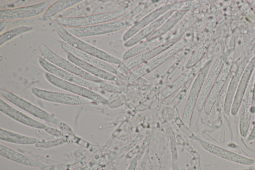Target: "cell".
<instances>
[{
  "label": "cell",
  "instance_id": "6da1fadb",
  "mask_svg": "<svg viewBox=\"0 0 255 170\" xmlns=\"http://www.w3.org/2000/svg\"><path fill=\"white\" fill-rule=\"evenodd\" d=\"M55 31L59 37L67 44L85 53L92 55L109 63L120 65L123 60L110 53L90 44L69 32L58 22L54 24Z\"/></svg>",
  "mask_w": 255,
  "mask_h": 170
},
{
  "label": "cell",
  "instance_id": "7a4b0ae2",
  "mask_svg": "<svg viewBox=\"0 0 255 170\" xmlns=\"http://www.w3.org/2000/svg\"><path fill=\"white\" fill-rule=\"evenodd\" d=\"M188 43V39L181 38L164 51L135 68L129 76V82H132L158 67L182 49Z\"/></svg>",
  "mask_w": 255,
  "mask_h": 170
},
{
  "label": "cell",
  "instance_id": "3957f363",
  "mask_svg": "<svg viewBox=\"0 0 255 170\" xmlns=\"http://www.w3.org/2000/svg\"><path fill=\"white\" fill-rule=\"evenodd\" d=\"M126 12V9H120L86 16L60 17L57 22L65 28L89 26L115 21L124 15Z\"/></svg>",
  "mask_w": 255,
  "mask_h": 170
},
{
  "label": "cell",
  "instance_id": "277c9868",
  "mask_svg": "<svg viewBox=\"0 0 255 170\" xmlns=\"http://www.w3.org/2000/svg\"><path fill=\"white\" fill-rule=\"evenodd\" d=\"M133 18L124 19L82 27H67V30L77 37H85L107 34L131 26Z\"/></svg>",
  "mask_w": 255,
  "mask_h": 170
},
{
  "label": "cell",
  "instance_id": "5b68a950",
  "mask_svg": "<svg viewBox=\"0 0 255 170\" xmlns=\"http://www.w3.org/2000/svg\"><path fill=\"white\" fill-rule=\"evenodd\" d=\"M1 94L9 102L41 120L57 126L62 122L52 114L11 91L1 90Z\"/></svg>",
  "mask_w": 255,
  "mask_h": 170
},
{
  "label": "cell",
  "instance_id": "8992f818",
  "mask_svg": "<svg viewBox=\"0 0 255 170\" xmlns=\"http://www.w3.org/2000/svg\"><path fill=\"white\" fill-rule=\"evenodd\" d=\"M47 81L52 85L72 94L85 98L97 104L107 105L108 100L94 90L83 86L61 79L49 73L44 75Z\"/></svg>",
  "mask_w": 255,
  "mask_h": 170
},
{
  "label": "cell",
  "instance_id": "52a82bcc",
  "mask_svg": "<svg viewBox=\"0 0 255 170\" xmlns=\"http://www.w3.org/2000/svg\"><path fill=\"white\" fill-rule=\"evenodd\" d=\"M39 49L44 58L58 67L97 84L104 82V80L85 72L68 59L63 58L52 51L45 45L41 44Z\"/></svg>",
  "mask_w": 255,
  "mask_h": 170
},
{
  "label": "cell",
  "instance_id": "ba28073f",
  "mask_svg": "<svg viewBox=\"0 0 255 170\" xmlns=\"http://www.w3.org/2000/svg\"><path fill=\"white\" fill-rule=\"evenodd\" d=\"M209 66L210 62H208L196 74L186 99L183 109L182 121L188 128L191 126L194 111L195 107H196L198 100L206 79Z\"/></svg>",
  "mask_w": 255,
  "mask_h": 170
},
{
  "label": "cell",
  "instance_id": "9c48e42d",
  "mask_svg": "<svg viewBox=\"0 0 255 170\" xmlns=\"http://www.w3.org/2000/svg\"><path fill=\"white\" fill-rule=\"evenodd\" d=\"M31 92L35 97L50 102L69 105H80L90 103V101L83 97L72 94L32 87Z\"/></svg>",
  "mask_w": 255,
  "mask_h": 170
},
{
  "label": "cell",
  "instance_id": "30bf717a",
  "mask_svg": "<svg viewBox=\"0 0 255 170\" xmlns=\"http://www.w3.org/2000/svg\"><path fill=\"white\" fill-rule=\"evenodd\" d=\"M181 38L177 37L169 40L163 44L133 57L119 66L117 70L120 73H124L145 63L155 56L164 51L174 44Z\"/></svg>",
  "mask_w": 255,
  "mask_h": 170
},
{
  "label": "cell",
  "instance_id": "8fae6325",
  "mask_svg": "<svg viewBox=\"0 0 255 170\" xmlns=\"http://www.w3.org/2000/svg\"><path fill=\"white\" fill-rule=\"evenodd\" d=\"M196 140L204 150L224 160L244 166H251L255 162L252 158L242 156L206 140L197 137Z\"/></svg>",
  "mask_w": 255,
  "mask_h": 170
},
{
  "label": "cell",
  "instance_id": "7c38bea8",
  "mask_svg": "<svg viewBox=\"0 0 255 170\" xmlns=\"http://www.w3.org/2000/svg\"><path fill=\"white\" fill-rule=\"evenodd\" d=\"M38 63L41 67L47 73L61 79L83 86L94 91L97 90L99 88V84L91 82L73 73L64 70L51 63L42 57H40L38 58Z\"/></svg>",
  "mask_w": 255,
  "mask_h": 170
},
{
  "label": "cell",
  "instance_id": "4fadbf2b",
  "mask_svg": "<svg viewBox=\"0 0 255 170\" xmlns=\"http://www.w3.org/2000/svg\"><path fill=\"white\" fill-rule=\"evenodd\" d=\"M50 5V1L45 0L36 4L0 11L1 19H17L31 17L44 13Z\"/></svg>",
  "mask_w": 255,
  "mask_h": 170
},
{
  "label": "cell",
  "instance_id": "5bb4252c",
  "mask_svg": "<svg viewBox=\"0 0 255 170\" xmlns=\"http://www.w3.org/2000/svg\"><path fill=\"white\" fill-rule=\"evenodd\" d=\"M174 4L171 3L160 6L144 16L130 26L122 36L124 41H127L142 29L147 26L167 12L173 9Z\"/></svg>",
  "mask_w": 255,
  "mask_h": 170
},
{
  "label": "cell",
  "instance_id": "9a60e30c",
  "mask_svg": "<svg viewBox=\"0 0 255 170\" xmlns=\"http://www.w3.org/2000/svg\"><path fill=\"white\" fill-rule=\"evenodd\" d=\"M0 111L7 117L25 126L44 130L47 127L44 123L36 120L14 108L1 98L0 100Z\"/></svg>",
  "mask_w": 255,
  "mask_h": 170
},
{
  "label": "cell",
  "instance_id": "2e32d148",
  "mask_svg": "<svg viewBox=\"0 0 255 170\" xmlns=\"http://www.w3.org/2000/svg\"><path fill=\"white\" fill-rule=\"evenodd\" d=\"M60 46L67 53H70L78 58L82 61L94 65L99 68L110 72L116 75L120 73L118 70L110 63L103 61L92 55L82 52L62 41L60 43Z\"/></svg>",
  "mask_w": 255,
  "mask_h": 170
},
{
  "label": "cell",
  "instance_id": "e0dca14e",
  "mask_svg": "<svg viewBox=\"0 0 255 170\" xmlns=\"http://www.w3.org/2000/svg\"><path fill=\"white\" fill-rule=\"evenodd\" d=\"M253 100V88L251 84L249 85L243 99L239 120V131L242 137H247L251 121L252 104Z\"/></svg>",
  "mask_w": 255,
  "mask_h": 170
},
{
  "label": "cell",
  "instance_id": "ac0fdd59",
  "mask_svg": "<svg viewBox=\"0 0 255 170\" xmlns=\"http://www.w3.org/2000/svg\"><path fill=\"white\" fill-rule=\"evenodd\" d=\"M175 11L171 10L159 17L154 21L145 27L131 38L125 41L124 45L126 47H131L144 39H146L157 30L161 25Z\"/></svg>",
  "mask_w": 255,
  "mask_h": 170
},
{
  "label": "cell",
  "instance_id": "d6986e66",
  "mask_svg": "<svg viewBox=\"0 0 255 170\" xmlns=\"http://www.w3.org/2000/svg\"><path fill=\"white\" fill-rule=\"evenodd\" d=\"M67 59L88 73L103 80L116 81L117 75L81 60L71 54L67 53Z\"/></svg>",
  "mask_w": 255,
  "mask_h": 170
},
{
  "label": "cell",
  "instance_id": "ffe728a7",
  "mask_svg": "<svg viewBox=\"0 0 255 170\" xmlns=\"http://www.w3.org/2000/svg\"><path fill=\"white\" fill-rule=\"evenodd\" d=\"M165 37L161 36L149 40H145L137 44L130 47L125 52L122 56L123 61H125L141 53L151 50L163 44L165 41Z\"/></svg>",
  "mask_w": 255,
  "mask_h": 170
},
{
  "label": "cell",
  "instance_id": "44dd1931",
  "mask_svg": "<svg viewBox=\"0 0 255 170\" xmlns=\"http://www.w3.org/2000/svg\"><path fill=\"white\" fill-rule=\"evenodd\" d=\"M0 155L9 160L30 167H39L42 164L8 147L0 145Z\"/></svg>",
  "mask_w": 255,
  "mask_h": 170
},
{
  "label": "cell",
  "instance_id": "7402d4cb",
  "mask_svg": "<svg viewBox=\"0 0 255 170\" xmlns=\"http://www.w3.org/2000/svg\"><path fill=\"white\" fill-rule=\"evenodd\" d=\"M188 10V8H184L175 11L157 30L145 40H149L163 36L183 17Z\"/></svg>",
  "mask_w": 255,
  "mask_h": 170
},
{
  "label": "cell",
  "instance_id": "603a6c76",
  "mask_svg": "<svg viewBox=\"0 0 255 170\" xmlns=\"http://www.w3.org/2000/svg\"><path fill=\"white\" fill-rule=\"evenodd\" d=\"M0 139L5 142L18 145H34L38 142L37 138L20 134L5 129H0Z\"/></svg>",
  "mask_w": 255,
  "mask_h": 170
},
{
  "label": "cell",
  "instance_id": "cb8c5ba5",
  "mask_svg": "<svg viewBox=\"0 0 255 170\" xmlns=\"http://www.w3.org/2000/svg\"><path fill=\"white\" fill-rule=\"evenodd\" d=\"M195 69L190 68L167 86L161 93L160 98L164 99L174 93L196 74Z\"/></svg>",
  "mask_w": 255,
  "mask_h": 170
},
{
  "label": "cell",
  "instance_id": "d4e9b609",
  "mask_svg": "<svg viewBox=\"0 0 255 170\" xmlns=\"http://www.w3.org/2000/svg\"><path fill=\"white\" fill-rule=\"evenodd\" d=\"M83 1L82 0H60L56 1L51 4L43 14L42 19L43 21L46 22L57 13Z\"/></svg>",
  "mask_w": 255,
  "mask_h": 170
},
{
  "label": "cell",
  "instance_id": "484cf974",
  "mask_svg": "<svg viewBox=\"0 0 255 170\" xmlns=\"http://www.w3.org/2000/svg\"><path fill=\"white\" fill-rule=\"evenodd\" d=\"M33 30L30 26H20L12 28L7 31L3 32L0 36V46L6 43L7 42L13 39L18 36Z\"/></svg>",
  "mask_w": 255,
  "mask_h": 170
},
{
  "label": "cell",
  "instance_id": "4316f807",
  "mask_svg": "<svg viewBox=\"0 0 255 170\" xmlns=\"http://www.w3.org/2000/svg\"><path fill=\"white\" fill-rule=\"evenodd\" d=\"M47 133H49L51 135L56 137H61L64 136V133L62 131L58 130L56 128H54L47 126L46 129L44 130Z\"/></svg>",
  "mask_w": 255,
  "mask_h": 170
},
{
  "label": "cell",
  "instance_id": "83f0119b",
  "mask_svg": "<svg viewBox=\"0 0 255 170\" xmlns=\"http://www.w3.org/2000/svg\"><path fill=\"white\" fill-rule=\"evenodd\" d=\"M59 128L62 130V132H68L69 133H71L72 132V130L71 128H70L67 124H65L63 122H61V123L58 125Z\"/></svg>",
  "mask_w": 255,
  "mask_h": 170
},
{
  "label": "cell",
  "instance_id": "f1b7e54d",
  "mask_svg": "<svg viewBox=\"0 0 255 170\" xmlns=\"http://www.w3.org/2000/svg\"><path fill=\"white\" fill-rule=\"evenodd\" d=\"M247 139L249 141H252L255 139V120Z\"/></svg>",
  "mask_w": 255,
  "mask_h": 170
},
{
  "label": "cell",
  "instance_id": "f546056e",
  "mask_svg": "<svg viewBox=\"0 0 255 170\" xmlns=\"http://www.w3.org/2000/svg\"><path fill=\"white\" fill-rule=\"evenodd\" d=\"M137 164V159L136 158H134L132 160L126 170H135Z\"/></svg>",
  "mask_w": 255,
  "mask_h": 170
},
{
  "label": "cell",
  "instance_id": "4dcf8cb0",
  "mask_svg": "<svg viewBox=\"0 0 255 170\" xmlns=\"http://www.w3.org/2000/svg\"><path fill=\"white\" fill-rule=\"evenodd\" d=\"M7 25V21L6 19H2L0 23V34L2 33V32L6 28Z\"/></svg>",
  "mask_w": 255,
  "mask_h": 170
},
{
  "label": "cell",
  "instance_id": "1f68e13d",
  "mask_svg": "<svg viewBox=\"0 0 255 170\" xmlns=\"http://www.w3.org/2000/svg\"><path fill=\"white\" fill-rule=\"evenodd\" d=\"M172 170H180L178 161H172L171 163Z\"/></svg>",
  "mask_w": 255,
  "mask_h": 170
}]
</instances>
